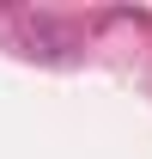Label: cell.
I'll use <instances>...</instances> for the list:
<instances>
[{"label":"cell","mask_w":152,"mask_h":159,"mask_svg":"<svg viewBox=\"0 0 152 159\" xmlns=\"http://www.w3.org/2000/svg\"><path fill=\"white\" fill-rule=\"evenodd\" d=\"M24 43H31V55H43V61H67L79 49V37L67 25H55V19H31L24 25Z\"/></svg>","instance_id":"obj_1"}]
</instances>
